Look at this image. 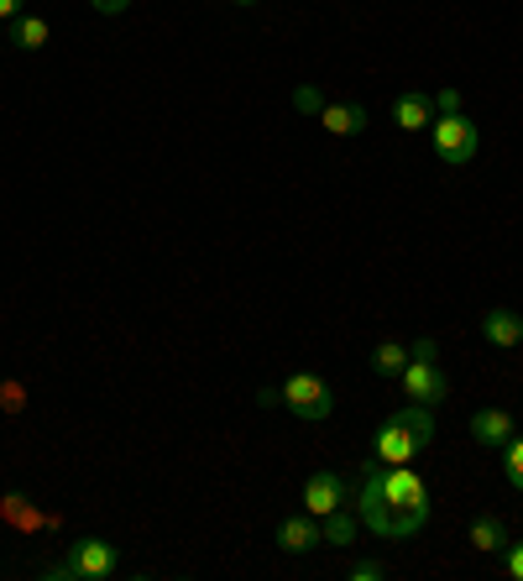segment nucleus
I'll list each match as a JSON object with an SVG mask.
<instances>
[{
    "mask_svg": "<svg viewBox=\"0 0 523 581\" xmlns=\"http://www.w3.org/2000/svg\"><path fill=\"white\" fill-rule=\"evenodd\" d=\"M0 404L5 409H22V387H0Z\"/></svg>",
    "mask_w": 523,
    "mask_h": 581,
    "instance_id": "nucleus-27",
    "label": "nucleus"
},
{
    "mask_svg": "<svg viewBox=\"0 0 523 581\" xmlns=\"http://www.w3.org/2000/svg\"><path fill=\"white\" fill-rule=\"evenodd\" d=\"M293 111H304V116H319V111H325V95H319V84H299V90H293Z\"/></svg>",
    "mask_w": 523,
    "mask_h": 581,
    "instance_id": "nucleus-19",
    "label": "nucleus"
},
{
    "mask_svg": "<svg viewBox=\"0 0 523 581\" xmlns=\"http://www.w3.org/2000/svg\"><path fill=\"white\" fill-rule=\"evenodd\" d=\"M372 451H377V461H382V466H414V461L425 456L429 445H419V440L408 435V430L398 425V419H387V425H382L377 435H372Z\"/></svg>",
    "mask_w": 523,
    "mask_h": 581,
    "instance_id": "nucleus-6",
    "label": "nucleus"
},
{
    "mask_svg": "<svg viewBox=\"0 0 523 581\" xmlns=\"http://www.w3.org/2000/svg\"><path fill=\"white\" fill-rule=\"evenodd\" d=\"M502 477L523 492V435H513L508 445H502Z\"/></svg>",
    "mask_w": 523,
    "mask_h": 581,
    "instance_id": "nucleus-18",
    "label": "nucleus"
},
{
    "mask_svg": "<svg viewBox=\"0 0 523 581\" xmlns=\"http://www.w3.org/2000/svg\"><path fill=\"white\" fill-rule=\"evenodd\" d=\"M519 435H523V430H519Z\"/></svg>",
    "mask_w": 523,
    "mask_h": 581,
    "instance_id": "nucleus-29",
    "label": "nucleus"
},
{
    "mask_svg": "<svg viewBox=\"0 0 523 581\" xmlns=\"http://www.w3.org/2000/svg\"><path fill=\"white\" fill-rule=\"evenodd\" d=\"M429 137H434V152H440V163H451V169H466L476 158V126L466 116H440V121H429Z\"/></svg>",
    "mask_w": 523,
    "mask_h": 581,
    "instance_id": "nucleus-4",
    "label": "nucleus"
},
{
    "mask_svg": "<svg viewBox=\"0 0 523 581\" xmlns=\"http://www.w3.org/2000/svg\"><path fill=\"white\" fill-rule=\"evenodd\" d=\"M22 5H26V0H0V22H16V16H22Z\"/></svg>",
    "mask_w": 523,
    "mask_h": 581,
    "instance_id": "nucleus-25",
    "label": "nucleus"
},
{
    "mask_svg": "<svg viewBox=\"0 0 523 581\" xmlns=\"http://www.w3.org/2000/svg\"><path fill=\"white\" fill-rule=\"evenodd\" d=\"M393 419H398V425H404L419 445H429V440H434V404H414V398H408V409L393 414Z\"/></svg>",
    "mask_w": 523,
    "mask_h": 581,
    "instance_id": "nucleus-14",
    "label": "nucleus"
},
{
    "mask_svg": "<svg viewBox=\"0 0 523 581\" xmlns=\"http://www.w3.org/2000/svg\"><path fill=\"white\" fill-rule=\"evenodd\" d=\"M382 577H387L382 560H357V566H351V581H382Z\"/></svg>",
    "mask_w": 523,
    "mask_h": 581,
    "instance_id": "nucleus-21",
    "label": "nucleus"
},
{
    "mask_svg": "<svg viewBox=\"0 0 523 581\" xmlns=\"http://www.w3.org/2000/svg\"><path fill=\"white\" fill-rule=\"evenodd\" d=\"M372 367H377L382 377H398L408 367V346H398V340H382L377 351H372Z\"/></svg>",
    "mask_w": 523,
    "mask_h": 581,
    "instance_id": "nucleus-16",
    "label": "nucleus"
},
{
    "mask_svg": "<svg viewBox=\"0 0 523 581\" xmlns=\"http://www.w3.org/2000/svg\"><path fill=\"white\" fill-rule=\"evenodd\" d=\"M472 545H476V550H487V556H498L502 545H508V530H502V519L481 513V519L472 524Z\"/></svg>",
    "mask_w": 523,
    "mask_h": 581,
    "instance_id": "nucleus-15",
    "label": "nucleus"
},
{
    "mask_svg": "<svg viewBox=\"0 0 523 581\" xmlns=\"http://www.w3.org/2000/svg\"><path fill=\"white\" fill-rule=\"evenodd\" d=\"M513 435H519L513 414H502V409H481V414H472V440H476V445H492V451H502V445H508Z\"/></svg>",
    "mask_w": 523,
    "mask_h": 581,
    "instance_id": "nucleus-9",
    "label": "nucleus"
},
{
    "mask_svg": "<svg viewBox=\"0 0 523 581\" xmlns=\"http://www.w3.org/2000/svg\"><path fill=\"white\" fill-rule=\"evenodd\" d=\"M236 5H257V0H236Z\"/></svg>",
    "mask_w": 523,
    "mask_h": 581,
    "instance_id": "nucleus-28",
    "label": "nucleus"
},
{
    "mask_svg": "<svg viewBox=\"0 0 523 581\" xmlns=\"http://www.w3.org/2000/svg\"><path fill=\"white\" fill-rule=\"evenodd\" d=\"M361 524L377 539H414L429 524V483L414 466H372L361 483Z\"/></svg>",
    "mask_w": 523,
    "mask_h": 581,
    "instance_id": "nucleus-1",
    "label": "nucleus"
},
{
    "mask_svg": "<svg viewBox=\"0 0 523 581\" xmlns=\"http://www.w3.org/2000/svg\"><path fill=\"white\" fill-rule=\"evenodd\" d=\"M481 336L492 340L498 351H519V346H523V319L513 315V310H487V319H481Z\"/></svg>",
    "mask_w": 523,
    "mask_h": 581,
    "instance_id": "nucleus-11",
    "label": "nucleus"
},
{
    "mask_svg": "<svg viewBox=\"0 0 523 581\" xmlns=\"http://www.w3.org/2000/svg\"><path fill=\"white\" fill-rule=\"evenodd\" d=\"M393 121H398V131H425L434 121V100L425 90H404V95L393 100Z\"/></svg>",
    "mask_w": 523,
    "mask_h": 581,
    "instance_id": "nucleus-10",
    "label": "nucleus"
},
{
    "mask_svg": "<svg viewBox=\"0 0 523 581\" xmlns=\"http://www.w3.org/2000/svg\"><path fill=\"white\" fill-rule=\"evenodd\" d=\"M357 530H361V524L346 509L325 513V539H330V545H357Z\"/></svg>",
    "mask_w": 523,
    "mask_h": 581,
    "instance_id": "nucleus-17",
    "label": "nucleus"
},
{
    "mask_svg": "<svg viewBox=\"0 0 523 581\" xmlns=\"http://www.w3.org/2000/svg\"><path fill=\"white\" fill-rule=\"evenodd\" d=\"M325 539V524H314V513H288L283 524H278V550H288V556H304V550H314Z\"/></svg>",
    "mask_w": 523,
    "mask_h": 581,
    "instance_id": "nucleus-8",
    "label": "nucleus"
},
{
    "mask_svg": "<svg viewBox=\"0 0 523 581\" xmlns=\"http://www.w3.org/2000/svg\"><path fill=\"white\" fill-rule=\"evenodd\" d=\"M434 111H440V116H461V90H440V95H434Z\"/></svg>",
    "mask_w": 523,
    "mask_h": 581,
    "instance_id": "nucleus-23",
    "label": "nucleus"
},
{
    "mask_svg": "<svg viewBox=\"0 0 523 581\" xmlns=\"http://www.w3.org/2000/svg\"><path fill=\"white\" fill-rule=\"evenodd\" d=\"M398 383L414 404H445L451 398V383H445V372L434 362H419V357H408V367L398 372Z\"/></svg>",
    "mask_w": 523,
    "mask_h": 581,
    "instance_id": "nucleus-5",
    "label": "nucleus"
},
{
    "mask_svg": "<svg viewBox=\"0 0 523 581\" xmlns=\"http://www.w3.org/2000/svg\"><path fill=\"white\" fill-rule=\"evenodd\" d=\"M304 509L314 513V519H325V513H335V509H346V483L335 477V472H314L310 483H304Z\"/></svg>",
    "mask_w": 523,
    "mask_h": 581,
    "instance_id": "nucleus-7",
    "label": "nucleus"
},
{
    "mask_svg": "<svg viewBox=\"0 0 523 581\" xmlns=\"http://www.w3.org/2000/svg\"><path fill=\"white\" fill-rule=\"evenodd\" d=\"M319 121H325L330 137H361V131H367V111L346 100V105H325V111H319Z\"/></svg>",
    "mask_w": 523,
    "mask_h": 581,
    "instance_id": "nucleus-12",
    "label": "nucleus"
},
{
    "mask_svg": "<svg viewBox=\"0 0 523 581\" xmlns=\"http://www.w3.org/2000/svg\"><path fill=\"white\" fill-rule=\"evenodd\" d=\"M408 357H419V362H434V357H440V340H434V336H419L414 346H408Z\"/></svg>",
    "mask_w": 523,
    "mask_h": 581,
    "instance_id": "nucleus-22",
    "label": "nucleus"
},
{
    "mask_svg": "<svg viewBox=\"0 0 523 581\" xmlns=\"http://www.w3.org/2000/svg\"><path fill=\"white\" fill-rule=\"evenodd\" d=\"M502 571H508L513 581H523V539H519V545H513V539L502 545Z\"/></svg>",
    "mask_w": 523,
    "mask_h": 581,
    "instance_id": "nucleus-20",
    "label": "nucleus"
},
{
    "mask_svg": "<svg viewBox=\"0 0 523 581\" xmlns=\"http://www.w3.org/2000/svg\"><path fill=\"white\" fill-rule=\"evenodd\" d=\"M48 37H53V26L43 22V16H16V22H11V43H16V48L22 53H37V48H48Z\"/></svg>",
    "mask_w": 523,
    "mask_h": 581,
    "instance_id": "nucleus-13",
    "label": "nucleus"
},
{
    "mask_svg": "<svg viewBox=\"0 0 523 581\" xmlns=\"http://www.w3.org/2000/svg\"><path fill=\"white\" fill-rule=\"evenodd\" d=\"M116 566H120L116 545L90 534V539H73L69 550H63V560H53L43 577H53V581H105V577H116Z\"/></svg>",
    "mask_w": 523,
    "mask_h": 581,
    "instance_id": "nucleus-2",
    "label": "nucleus"
},
{
    "mask_svg": "<svg viewBox=\"0 0 523 581\" xmlns=\"http://www.w3.org/2000/svg\"><path fill=\"white\" fill-rule=\"evenodd\" d=\"M257 404L267 409V404H283V387H257Z\"/></svg>",
    "mask_w": 523,
    "mask_h": 581,
    "instance_id": "nucleus-26",
    "label": "nucleus"
},
{
    "mask_svg": "<svg viewBox=\"0 0 523 581\" xmlns=\"http://www.w3.org/2000/svg\"><path fill=\"white\" fill-rule=\"evenodd\" d=\"M283 404H288V414H299V419L319 425V419H330L335 414V393L319 372H293V377L283 383Z\"/></svg>",
    "mask_w": 523,
    "mask_h": 581,
    "instance_id": "nucleus-3",
    "label": "nucleus"
},
{
    "mask_svg": "<svg viewBox=\"0 0 523 581\" xmlns=\"http://www.w3.org/2000/svg\"><path fill=\"white\" fill-rule=\"evenodd\" d=\"M90 5H95L100 16H120V11H126V5H131V0H90Z\"/></svg>",
    "mask_w": 523,
    "mask_h": 581,
    "instance_id": "nucleus-24",
    "label": "nucleus"
}]
</instances>
